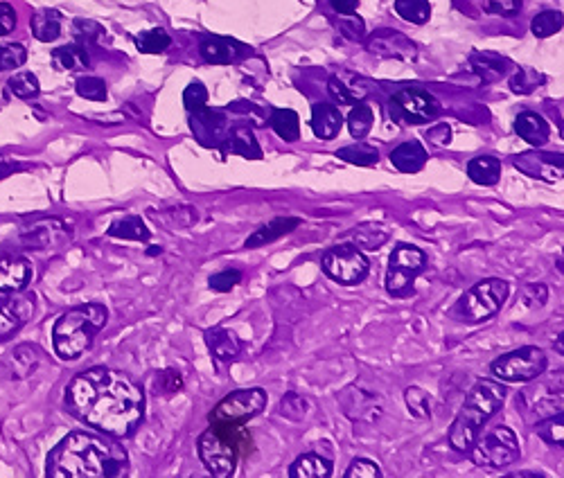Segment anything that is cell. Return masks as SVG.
Wrapping results in <instances>:
<instances>
[{
  "instance_id": "obj_33",
  "label": "cell",
  "mask_w": 564,
  "mask_h": 478,
  "mask_svg": "<svg viewBox=\"0 0 564 478\" xmlns=\"http://www.w3.org/2000/svg\"><path fill=\"white\" fill-rule=\"evenodd\" d=\"M111 237L118 239H131V242H147L149 239V228L145 226V221L140 217H125L113 221L109 228Z\"/></svg>"
},
{
  "instance_id": "obj_52",
  "label": "cell",
  "mask_w": 564,
  "mask_h": 478,
  "mask_svg": "<svg viewBox=\"0 0 564 478\" xmlns=\"http://www.w3.org/2000/svg\"><path fill=\"white\" fill-rule=\"evenodd\" d=\"M524 0H488L486 10L497 16H515L522 12Z\"/></svg>"
},
{
  "instance_id": "obj_28",
  "label": "cell",
  "mask_w": 564,
  "mask_h": 478,
  "mask_svg": "<svg viewBox=\"0 0 564 478\" xmlns=\"http://www.w3.org/2000/svg\"><path fill=\"white\" fill-rule=\"evenodd\" d=\"M467 174L477 185H497L501 179V161L495 156H477L467 165Z\"/></svg>"
},
{
  "instance_id": "obj_17",
  "label": "cell",
  "mask_w": 564,
  "mask_h": 478,
  "mask_svg": "<svg viewBox=\"0 0 564 478\" xmlns=\"http://www.w3.org/2000/svg\"><path fill=\"white\" fill-rule=\"evenodd\" d=\"M70 235L64 226V221L59 219H50L43 221L39 226L25 228L23 233V244L28 249H50V246H57L61 242H66Z\"/></svg>"
},
{
  "instance_id": "obj_41",
  "label": "cell",
  "mask_w": 564,
  "mask_h": 478,
  "mask_svg": "<svg viewBox=\"0 0 564 478\" xmlns=\"http://www.w3.org/2000/svg\"><path fill=\"white\" fill-rule=\"evenodd\" d=\"M7 86H10V91L16 97H21V100H32V97H37L39 91H41V84H39L37 75L28 73V70H21V73H16L10 79V82H7Z\"/></svg>"
},
{
  "instance_id": "obj_18",
  "label": "cell",
  "mask_w": 564,
  "mask_h": 478,
  "mask_svg": "<svg viewBox=\"0 0 564 478\" xmlns=\"http://www.w3.org/2000/svg\"><path fill=\"white\" fill-rule=\"evenodd\" d=\"M190 127L204 145H217L219 140H224L228 134V122L224 115L217 111H195V118H192Z\"/></svg>"
},
{
  "instance_id": "obj_5",
  "label": "cell",
  "mask_w": 564,
  "mask_h": 478,
  "mask_svg": "<svg viewBox=\"0 0 564 478\" xmlns=\"http://www.w3.org/2000/svg\"><path fill=\"white\" fill-rule=\"evenodd\" d=\"M246 447L251 449V436L242 429V424H235V427L213 424L208 431L201 433L197 442L201 463L217 478L235 474L237 458Z\"/></svg>"
},
{
  "instance_id": "obj_29",
  "label": "cell",
  "mask_w": 564,
  "mask_h": 478,
  "mask_svg": "<svg viewBox=\"0 0 564 478\" xmlns=\"http://www.w3.org/2000/svg\"><path fill=\"white\" fill-rule=\"evenodd\" d=\"M332 474V463L319 454H305L289 469L292 478H328Z\"/></svg>"
},
{
  "instance_id": "obj_53",
  "label": "cell",
  "mask_w": 564,
  "mask_h": 478,
  "mask_svg": "<svg viewBox=\"0 0 564 478\" xmlns=\"http://www.w3.org/2000/svg\"><path fill=\"white\" fill-rule=\"evenodd\" d=\"M156 384L163 393H176L183 388V379H181L179 373H176V370H163V373L158 375Z\"/></svg>"
},
{
  "instance_id": "obj_49",
  "label": "cell",
  "mask_w": 564,
  "mask_h": 478,
  "mask_svg": "<svg viewBox=\"0 0 564 478\" xmlns=\"http://www.w3.org/2000/svg\"><path fill=\"white\" fill-rule=\"evenodd\" d=\"M339 28H341V34H346V37L352 41H361L366 37V25L357 14H343L339 21Z\"/></svg>"
},
{
  "instance_id": "obj_54",
  "label": "cell",
  "mask_w": 564,
  "mask_h": 478,
  "mask_svg": "<svg viewBox=\"0 0 564 478\" xmlns=\"http://www.w3.org/2000/svg\"><path fill=\"white\" fill-rule=\"evenodd\" d=\"M16 28V12L10 3H0V37H7Z\"/></svg>"
},
{
  "instance_id": "obj_9",
  "label": "cell",
  "mask_w": 564,
  "mask_h": 478,
  "mask_svg": "<svg viewBox=\"0 0 564 478\" xmlns=\"http://www.w3.org/2000/svg\"><path fill=\"white\" fill-rule=\"evenodd\" d=\"M425 253L418 246L398 244L391 253L389 271H386V291L391 296H409L413 291V282L425 269Z\"/></svg>"
},
{
  "instance_id": "obj_13",
  "label": "cell",
  "mask_w": 564,
  "mask_h": 478,
  "mask_svg": "<svg viewBox=\"0 0 564 478\" xmlns=\"http://www.w3.org/2000/svg\"><path fill=\"white\" fill-rule=\"evenodd\" d=\"M368 52L384 59H398V61H413L418 57V48L409 37L395 32V30H377L370 34L366 41Z\"/></svg>"
},
{
  "instance_id": "obj_10",
  "label": "cell",
  "mask_w": 564,
  "mask_h": 478,
  "mask_svg": "<svg viewBox=\"0 0 564 478\" xmlns=\"http://www.w3.org/2000/svg\"><path fill=\"white\" fill-rule=\"evenodd\" d=\"M267 406V393L262 388H244V391L231 393L224 397L222 402L215 406V411L210 413V424H235L249 422L255 415H260Z\"/></svg>"
},
{
  "instance_id": "obj_45",
  "label": "cell",
  "mask_w": 564,
  "mask_h": 478,
  "mask_svg": "<svg viewBox=\"0 0 564 478\" xmlns=\"http://www.w3.org/2000/svg\"><path fill=\"white\" fill-rule=\"evenodd\" d=\"M562 424H564V415L562 411H558V415H553V418L537 424L535 431H537V436L549 442V445H562V440H564Z\"/></svg>"
},
{
  "instance_id": "obj_36",
  "label": "cell",
  "mask_w": 564,
  "mask_h": 478,
  "mask_svg": "<svg viewBox=\"0 0 564 478\" xmlns=\"http://www.w3.org/2000/svg\"><path fill=\"white\" fill-rule=\"evenodd\" d=\"M170 46H172V37L161 28L145 30L136 37V48L140 52H145V55H161V52H165Z\"/></svg>"
},
{
  "instance_id": "obj_19",
  "label": "cell",
  "mask_w": 564,
  "mask_h": 478,
  "mask_svg": "<svg viewBox=\"0 0 564 478\" xmlns=\"http://www.w3.org/2000/svg\"><path fill=\"white\" fill-rule=\"evenodd\" d=\"M298 226H301V219H298V217H278V219H273V221H269V224H264V226L255 230V233L249 239H246L244 246H246V249H258V246H267L271 242H278L280 237L289 235Z\"/></svg>"
},
{
  "instance_id": "obj_58",
  "label": "cell",
  "mask_w": 564,
  "mask_h": 478,
  "mask_svg": "<svg viewBox=\"0 0 564 478\" xmlns=\"http://www.w3.org/2000/svg\"><path fill=\"white\" fill-rule=\"evenodd\" d=\"M330 5H332V10L337 12L339 16H343V14H355L359 0H330Z\"/></svg>"
},
{
  "instance_id": "obj_46",
  "label": "cell",
  "mask_w": 564,
  "mask_h": 478,
  "mask_svg": "<svg viewBox=\"0 0 564 478\" xmlns=\"http://www.w3.org/2000/svg\"><path fill=\"white\" fill-rule=\"evenodd\" d=\"M404 400H407L409 413L413 415V418H429V415H431L429 397H427L425 391H422V388L409 386L407 393H404Z\"/></svg>"
},
{
  "instance_id": "obj_32",
  "label": "cell",
  "mask_w": 564,
  "mask_h": 478,
  "mask_svg": "<svg viewBox=\"0 0 564 478\" xmlns=\"http://www.w3.org/2000/svg\"><path fill=\"white\" fill-rule=\"evenodd\" d=\"M389 237H391L389 228L382 224H361L355 233H352L357 249H364V251L382 249V246L389 242Z\"/></svg>"
},
{
  "instance_id": "obj_24",
  "label": "cell",
  "mask_w": 564,
  "mask_h": 478,
  "mask_svg": "<svg viewBox=\"0 0 564 478\" xmlns=\"http://www.w3.org/2000/svg\"><path fill=\"white\" fill-rule=\"evenodd\" d=\"M470 66L483 82H499L508 73V59L495 55V52H474Z\"/></svg>"
},
{
  "instance_id": "obj_30",
  "label": "cell",
  "mask_w": 564,
  "mask_h": 478,
  "mask_svg": "<svg viewBox=\"0 0 564 478\" xmlns=\"http://www.w3.org/2000/svg\"><path fill=\"white\" fill-rule=\"evenodd\" d=\"M32 34L34 39L43 43H52L61 34V14L57 10H41L32 16Z\"/></svg>"
},
{
  "instance_id": "obj_22",
  "label": "cell",
  "mask_w": 564,
  "mask_h": 478,
  "mask_svg": "<svg viewBox=\"0 0 564 478\" xmlns=\"http://www.w3.org/2000/svg\"><path fill=\"white\" fill-rule=\"evenodd\" d=\"M206 345L213 352V357L219 361H233L237 354L242 352V343L237 339V334L224 327H213L206 330Z\"/></svg>"
},
{
  "instance_id": "obj_48",
  "label": "cell",
  "mask_w": 564,
  "mask_h": 478,
  "mask_svg": "<svg viewBox=\"0 0 564 478\" xmlns=\"http://www.w3.org/2000/svg\"><path fill=\"white\" fill-rule=\"evenodd\" d=\"M206 102H208V88L201 84V82H192L188 88L183 91V104L188 111H199V109H206Z\"/></svg>"
},
{
  "instance_id": "obj_56",
  "label": "cell",
  "mask_w": 564,
  "mask_h": 478,
  "mask_svg": "<svg viewBox=\"0 0 564 478\" xmlns=\"http://www.w3.org/2000/svg\"><path fill=\"white\" fill-rule=\"evenodd\" d=\"M546 298H549V291L542 285H531L524 289V305L526 307H542L546 303Z\"/></svg>"
},
{
  "instance_id": "obj_38",
  "label": "cell",
  "mask_w": 564,
  "mask_h": 478,
  "mask_svg": "<svg viewBox=\"0 0 564 478\" xmlns=\"http://www.w3.org/2000/svg\"><path fill=\"white\" fill-rule=\"evenodd\" d=\"M373 122H375V115L368 104L352 106V111L348 115V127H350L352 138H357V140L366 138L370 134V129H373Z\"/></svg>"
},
{
  "instance_id": "obj_4",
  "label": "cell",
  "mask_w": 564,
  "mask_h": 478,
  "mask_svg": "<svg viewBox=\"0 0 564 478\" xmlns=\"http://www.w3.org/2000/svg\"><path fill=\"white\" fill-rule=\"evenodd\" d=\"M107 318V307L98 303L75 307L61 316L52 330V343H55L59 359L75 361L82 357L91 348L95 334L107 325Z\"/></svg>"
},
{
  "instance_id": "obj_34",
  "label": "cell",
  "mask_w": 564,
  "mask_h": 478,
  "mask_svg": "<svg viewBox=\"0 0 564 478\" xmlns=\"http://www.w3.org/2000/svg\"><path fill=\"white\" fill-rule=\"evenodd\" d=\"M328 93L337 104L352 106V104L364 100L366 88L364 86H350V84L343 82L341 77L334 75V77H330V82H328Z\"/></svg>"
},
{
  "instance_id": "obj_16",
  "label": "cell",
  "mask_w": 564,
  "mask_h": 478,
  "mask_svg": "<svg viewBox=\"0 0 564 478\" xmlns=\"http://www.w3.org/2000/svg\"><path fill=\"white\" fill-rule=\"evenodd\" d=\"M32 280V264L21 255H3L0 258V291L19 294Z\"/></svg>"
},
{
  "instance_id": "obj_35",
  "label": "cell",
  "mask_w": 564,
  "mask_h": 478,
  "mask_svg": "<svg viewBox=\"0 0 564 478\" xmlns=\"http://www.w3.org/2000/svg\"><path fill=\"white\" fill-rule=\"evenodd\" d=\"M337 156L341 161H346L350 165H359V167H373L380 161V152L373 145H366V143H357V145H350V147H343L337 152Z\"/></svg>"
},
{
  "instance_id": "obj_14",
  "label": "cell",
  "mask_w": 564,
  "mask_h": 478,
  "mask_svg": "<svg viewBox=\"0 0 564 478\" xmlns=\"http://www.w3.org/2000/svg\"><path fill=\"white\" fill-rule=\"evenodd\" d=\"M515 167L533 179L542 181H558L562 176V156L560 154H519L515 158Z\"/></svg>"
},
{
  "instance_id": "obj_21",
  "label": "cell",
  "mask_w": 564,
  "mask_h": 478,
  "mask_svg": "<svg viewBox=\"0 0 564 478\" xmlns=\"http://www.w3.org/2000/svg\"><path fill=\"white\" fill-rule=\"evenodd\" d=\"M515 131L519 134V138H524L526 143L533 145V147L546 145V140H549V136H551L549 122H546L540 113H533V111H526V113L517 115Z\"/></svg>"
},
{
  "instance_id": "obj_11",
  "label": "cell",
  "mask_w": 564,
  "mask_h": 478,
  "mask_svg": "<svg viewBox=\"0 0 564 478\" xmlns=\"http://www.w3.org/2000/svg\"><path fill=\"white\" fill-rule=\"evenodd\" d=\"M323 271L339 285H359L368 276L370 262L355 244H339L323 255Z\"/></svg>"
},
{
  "instance_id": "obj_23",
  "label": "cell",
  "mask_w": 564,
  "mask_h": 478,
  "mask_svg": "<svg viewBox=\"0 0 564 478\" xmlns=\"http://www.w3.org/2000/svg\"><path fill=\"white\" fill-rule=\"evenodd\" d=\"M391 163L404 174H416L427 165V149L422 147L418 140L402 143L391 152Z\"/></svg>"
},
{
  "instance_id": "obj_2",
  "label": "cell",
  "mask_w": 564,
  "mask_h": 478,
  "mask_svg": "<svg viewBox=\"0 0 564 478\" xmlns=\"http://www.w3.org/2000/svg\"><path fill=\"white\" fill-rule=\"evenodd\" d=\"M127 474L129 456L122 445L84 431L61 440L48 460L52 478H122Z\"/></svg>"
},
{
  "instance_id": "obj_31",
  "label": "cell",
  "mask_w": 564,
  "mask_h": 478,
  "mask_svg": "<svg viewBox=\"0 0 564 478\" xmlns=\"http://www.w3.org/2000/svg\"><path fill=\"white\" fill-rule=\"evenodd\" d=\"M269 125L282 140H287V143H296V140L301 138V120H298V113L292 109L273 111Z\"/></svg>"
},
{
  "instance_id": "obj_51",
  "label": "cell",
  "mask_w": 564,
  "mask_h": 478,
  "mask_svg": "<svg viewBox=\"0 0 564 478\" xmlns=\"http://www.w3.org/2000/svg\"><path fill=\"white\" fill-rule=\"evenodd\" d=\"M380 476H382L380 467H377L373 460H368V458L352 460V465L346 472V478H380Z\"/></svg>"
},
{
  "instance_id": "obj_40",
  "label": "cell",
  "mask_w": 564,
  "mask_h": 478,
  "mask_svg": "<svg viewBox=\"0 0 564 478\" xmlns=\"http://www.w3.org/2000/svg\"><path fill=\"white\" fill-rule=\"evenodd\" d=\"M562 12L558 10H546L540 12L533 19L531 23V32L535 34L537 39H546V37H553V34H558L562 30Z\"/></svg>"
},
{
  "instance_id": "obj_20",
  "label": "cell",
  "mask_w": 564,
  "mask_h": 478,
  "mask_svg": "<svg viewBox=\"0 0 564 478\" xmlns=\"http://www.w3.org/2000/svg\"><path fill=\"white\" fill-rule=\"evenodd\" d=\"M343 127V115L339 106L334 104H316L312 109V131L316 138L321 140H332L339 136Z\"/></svg>"
},
{
  "instance_id": "obj_27",
  "label": "cell",
  "mask_w": 564,
  "mask_h": 478,
  "mask_svg": "<svg viewBox=\"0 0 564 478\" xmlns=\"http://www.w3.org/2000/svg\"><path fill=\"white\" fill-rule=\"evenodd\" d=\"M52 64H55L57 70H82L88 68L91 59H88V52L82 46V43H70V46H61L55 52H52Z\"/></svg>"
},
{
  "instance_id": "obj_8",
  "label": "cell",
  "mask_w": 564,
  "mask_h": 478,
  "mask_svg": "<svg viewBox=\"0 0 564 478\" xmlns=\"http://www.w3.org/2000/svg\"><path fill=\"white\" fill-rule=\"evenodd\" d=\"M490 370L501 382H533V379L540 377L546 370V354L544 350L535 348V345H526V348L501 354L497 361H492Z\"/></svg>"
},
{
  "instance_id": "obj_50",
  "label": "cell",
  "mask_w": 564,
  "mask_h": 478,
  "mask_svg": "<svg viewBox=\"0 0 564 478\" xmlns=\"http://www.w3.org/2000/svg\"><path fill=\"white\" fill-rule=\"evenodd\" d=\"M240 282H242L240 271H222V273H215V276L210 278V289L219 291V294H226V291L235 289Z\"/></svg>"
},
{
  "instance_id": "obj_55",
  "label": "cell",
  "mask_w": 564,
  "mask_h": 478,
  "mask_svg": "<svg viewBox=\"0 0 564 478\" xmlns=\"http://www.w3.org/2000/svg\"><path fill=\"white\" fill-rule=\"evenodd\" d=\"M102 28L95 21H75V34L84 43H91L100 37Z\"/></svg>"
},
{
  "instance_id": "obj_25",
  "label": "cell",
  "mask_w": 564,
  "mask_h": 478,
  "mask_svg": "<svg viewBox=\"0 0 564 478\" xmlns=\"http://www.w3.org/2000/svg\"><path fill=\"white\" fill-rule=\"evenodd\" d=\"M201 57L213 66H226L242 55V48L231 39H208L201 43Z\"/></svg>"
},
{
  "instance_id": "obj_3",
  "label": "cell",
  "mask_w": 564,
  "mask_h": 478,
  "mask_svg": "<svg viewBox=\"0 0 564 478\" xmlns=\"http://www.w3.org/2000/svg\"><path fill=\"white\" fill-rule=\"evenodd\" d=\"M504 400L506 388L499 382L481 379V382L474 384L470 395L465 397L463 409L456 415L452 429H449V442H452V447L467 454L481 436L483 424L501 409Z\"/></svg>"
},
{
  "instance_id": "obj_39",
  "label": "cell",
  "mask_w": 564,
  "mask_h": 478,
  "mask_svg": "<svg viewBox=\"0 0 564 478\" xmlns=\"http://www.w3.org/2000/svg\"><path fill=\"white\" fill-rule=\"evenodd\" d=\"M228 138H231V136H228ZM228 149H231L233 154H240L244 158H260L262 156V149L258 145V140H255L251 129H237L233 138L228 140Z\"/></svg>"
},
{
  "instance_id": "obj_15",
  "label": "cell",
  "mask_w": 564,
  "mask_h": 478,
  "mask_svg": "<svg viewBox=\"0 0 564 478\" xmlns=\"http://www.w3.org/2000/svg\"><path fill=\"white\" fill-rule=\"evenodd\" d=\"M32 312H34L32 298L0 300V341H7L10 336L19 332L25 321L32 316Z\"/></svg>"
},
{
  "instance_id": "obj_37",
  "label": "cell",
  "mask_w": 564,
  "mask_h": 478,
  "mask_svg": "<svg viewBox=\"0 0 564 478\" xmlns=\"http://www.w3.org/2000/svg\"><path fill=\"white\" fill-rule=\"evenodd\" d=\"M395 12L400 19L416 25H425L431 19L429 0H395Z\"/></svg>"
},
{
  "instance_id": "obj_44",
  "label": "cell",
  "mask_w": 564,
  "mask_h": 478,
  "mask_svg": "<svg viewBox=\"0 0 564 478\" xmlns=\"http://www.w3.org/2000/svg\"><path fill=\"white\" fill-rule=\"evenodd\" d=\"M25 59H28V50L23 43H3L0 46V73L23 66Z\"/></svg>"
},
{
  "instance_id": "obj_42",
  "label": "cell",
  "mask_w": 564,
  "mask_h": 478,
  "mask_svg": "<svg viewBox=\"0 0 564 478\" xmlns=\"http://www.w3.org/2000/svg\"><path fill=\"white\" fill-rule=\"evenodd\" d=\"M307 413H310V402H307L303 395L289 393V395L282 397V402H280V415H285L287 420L303 422V420L307 418Z\"/></svg>"
},
{
  "instance_id": "obj_7",
  "label": "cell",
  "mask_w": 564,
  "mask_h": 478,
  "mask_svg": "<svg viewBox=\"0 0 564 478\" xmlns=\"http://www.w3.org/2000/svg\"><path fill=\"white\" fill-rule=\"evenodd\" d=\"M467 454L472 456V460L479 467L501 469L517 463L519 456H522V449H519V440L515 436V431L504 427V424H499V427L488 431L481 440L477 438L474 447L467 451Z\"/></svg>"
},
{
  "instance_id": "obj_1",
  "label": "cell",
  "mask_w": 564,
  "mask_h": 478,
  "mask_svg": "<svg viewBox=\"0 0 564 478\" xmlns=\"http://www.w3.org/2000/svg\"><path fill=\"white\" fill-rule=\"evenodd\" d=\"M73 415L113 438H127L136 431L145 413V395L122 373L91 368L77 375L66 391Z\"/></svg>"
},
{
  "instance_id": "obj_26",
  "label": "cell",
  "mask_w": 564,
  "mask_h": 478,
  "mask_svg": "<svg viewBox=\"0 0 564 478\" xmlns=\"http://www.w3.org/2000/svg\"><path fill=\"white\" fill-rule=\"evenodd\" d=\"M41 361V350L34 348V345H21L12 352V357L7 359L5 370L12 373L14 379H25L30 377L34 370H37Z\"/></svg>"
},
{
  "instance_id": "obj_6",
  "label": "cell",
  "mask_w": 564,
  "mask_h": 478,
  "mask_svg": "<svg viewBox=\"0 0 564 478\" xmlns=\"http://www.w3.org/2000/svg\"><path fill=\"white\" fill-rule=\"evenodd\" d=\"M508 298V282L499 278L483 280L474 285L470 291H465L463 298L458 300L454 314L465 323H481L495 316L504 307Z\"/></svg>"
},
{
  "instance_id": "obj_12",
  "label": "cell",
  "mask_w": 564,
  "mask_h": 478,
  "mask_svg": "<svg viewBox=\"0 0 564 478\" xmlns=\"http://www.w3.org/2000/svg\"><path fill=\"white\" fill-rule=\"evenodd\" d=\"M393 104L402 113V118L411 122V125H422V122L434 120L440 111L436 97L429 95L427 91H420V88H404V91L393 97Z\"/></svg>"
},
{
  "instance_id": "obj_43",
  "label": "cell",
  "mask_w": 564,
  "mask_h": 478,
  "mask_svg": "<svg viewBox=\"0 0 564 478\" xmlns=\"http://www.w3.org/2000/svg\"><path fill=\"white\" fill-rule=\"evenodd\" d=\"M77 95L84 97V100H91V102H104L107 100V84H104V79L100 77H79L77 79Z\"/></svg>"
},
{
  "instance_id": "obj_57",
  "label": "cell",
  "mask_w": 564,
  "mask_h": 478,
  "mask_svg": "<svg viewBox=\"0 0 564 478\" xmlns=\"http://www.w3.org/2000/svg\"><path fill=\"white\" fill-rule=\"evenodd\" d=\"M427 138L438 147H447L449 143H452V129H449V125H445V122H440V125L429 129Z\"/></svg>"
},
{
  "instance_id": "obj_47",
  "label": "cell",
  "mask_w": 564,
  "mask_h": 478,
  "mask_svg": "<svg viewBox=\"0 0 564 478\" xmlns=\"http://www.w3.org/2000/svg\"><path fill=\"white\" fill-rule=\"evenodd\" d=\"M540 75L535 73V70H528V68H519L515 77L510 79V91L513 93H519V95H528V93H533L537 86V82H540Z\"/></svg>"
},
{
  "instance_id": "obj_59",
  "label": "cell",
  "mask_w": 564,
  "mask_h": 478,
  "mask_svg": "<svg viewBox=\"0 0 564 478\" xmlns=\"http://www.w3.org/2000/svg\"><path fill=\"white\" fill-rule=\"evenodd\" d=\"M12 170H14V165H12L10 161H7V158L0 156V179H3V176L10 174Z\"/></svg>"
}]
</instances>
